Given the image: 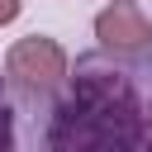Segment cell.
Returning <instances> with one entry per match:
<instances>
[{
    "instance_id": "obj_1",
    "label": "cell",
    "mask_w": 152,
    "mask_h": 152,
    "mask_svg": "<svg viewBox=\"0 0 152 152\" xmlns=\"http://www.w3.org/2000/svg\"><path fill=\"white\" fill-rule=\"evenodd\" d=\"M48 152H152V109L114 71H86L66 86Z\"/></svg>"
},
{
    "instance_id": "obj_2",
    "label": "cell",
    "mask_w": 152,
    "mask_h": 152,
    "mask_svg": "<svg viewBox=\"0 0 152 152\" xmlns=\"http://www.w3.org/2000/svg\"><path fill=\"white\" fill-rule=\"evenodd\" d=\"M5 76L24 95H48L66 81V48L48 33H28L5 52Z\"/></svg>"
},
{
    "instance_id": "obj_3",
    "label": "cell",
    "mask_w": 152,
    "mask_h": 152,
    "mask_svg": "<svg viewBox=\"0 0 152 152\" xmlns=\"http://www.w3.org/2000/svg\"><path fill=\"white\" fill-rule=\"evenodd\" d=\"M95 38L104 52H119V57H142L152 52V19L133 5V0H114L95 14Z\"/></svg>"
},
{
    "instance_id": "obj_4",
    "label": "cell",
    "mask_w": 152,
    "mask_h": 152,
    "mask_svg": "<svg viewBox=\"0 0 152 152\" xmlns=\"http://www.w3.org/2000/svg\"><path fill=\"white\" fill-rule=\"evenodd\" d=\"M0 152H14V114H10L5 86H0Z\"/></svg>"
},
{
    "instance_id": "obj_5",
    "label": "cell",
    "mask_w": 152,
    "mask_h": 152,
    "mask_svg": "<svg viewBox=\"0 0 152 152\" xmlns=\"http://www.w3.org/2000/svg\"><path fill=\"white\" fill-rule=\"evenodd\" d=\"M19 10H24V0H0V28H5V24H14V19H19Z\"/></svg>"
}]
</instances>
